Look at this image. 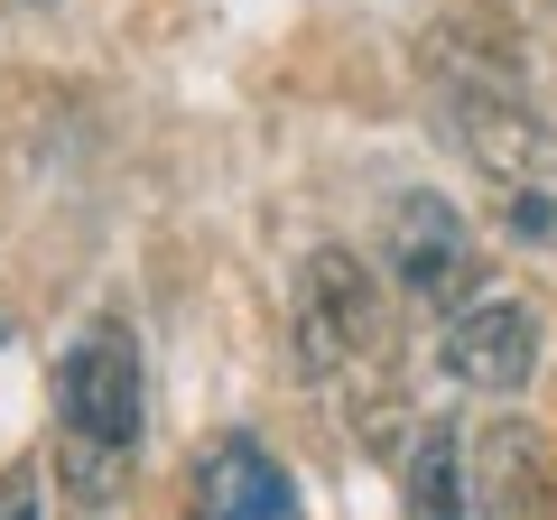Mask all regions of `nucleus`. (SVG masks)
Masks as SVG:
<instances>
[{
    "label": "nucleus",
    "mask_w": 557,
    "mask_h": 520,
    "mask_svg": "<svg viewBox=\"0 0 557 520\" xmlns=\"http://www.w3.org/2000/svg\"><path fill=\"white\" fill-rule=\"evenodd\" d=\"M186 520H307V511H298V483L278 474V456L260 437H223L214 456L196 465Z\"/></svg>",
    "instance_id": "423d86ee"
},
{
    "label": "nucleus",
    "mask_w": 557,
    "mask_h": 520,
    "mask_svg": "<svg viewBox=\"0 0 557 520\" xmlns=\"http://www.w3.org/2000/svg\"><path fill=\"white\" fill-rule=\"evenodd\" d=\"M298 354H307V372H344V362L381 354V288L344 242L307 251V270H298Z\"/></svg>",
    "instance_id": "7ed1b4c3"
},
{
    "label": "nucleus",
    "mask_w": 557,
    "mask_h": 520,
    "mask_svg": "<svg viewBox=\"0 0 557 520\" xmlns=\"http://www.w3.org/2000/svg\"><path fill=\"white\" fill-rule=\"evenodd\" d=\"M437 362L465 381V391H520L530 362H539V317H530L520 298H474V307L446 317Z\"/></svg>",
    "instance_id": "39448f33"
},
{
    "label": "nucleus",
    "mask_w": 557,
    "mask_h": 520,
    "mask_svg": "<svg viewBox=\"0 0 557 520\" xmlns=\"http://www.w3.org/2000/svg\"><path fill=\"white\" fill-rule=\"evenodd\" d=\"M446 102H456V140L474 149V168L502 186V223H511L520 242H548L557 233V131L520 102V84L502 75H456L446 84Z\"/></svg>",
    "instance_id": "f03ea898"
},
{
    "label": "nucleus",
    "mask_w": 557,
    "mask_h": 520,
    "mask_svg": "<svg viewBox=\"0 0 557 520\" xmlns=\"http://www.w3.org/2000/svg\"><path fill=\"white\" fill-rule=\"evenodd\" d=\"M0 520H47V511H38V474H28V465H20V474H0Z\"/></svg>",
    "instance_id": "1a4fd4ad"
},
{
    "label": "nucleus",
    "mask_w": 557,
    "mask_h": 520,
    "mask_svg": "<svg viewBox=\"0 0 557 520\" xmlns=\"http://www.w3.org/2000/svg\"><path fill=\"white\" fill-rule=\"evenodd\" d=\"M399 502H409V520H465V446H456V428H418Z\"/></svg>",
    "instance_id": "6e6552de"
},
{
    "label": "nucleus",
    "mask_w": 557,
    "mask_h": 520,
    "mask_svg": "<svg viewBox=\"0 0 557 520\" xmlns=\"http://www.w3.org/2000/svg\"><path fill=\"white\" fill-rule=\"evenodd\" d=\"M139 456V335L121 317H94L75 335V354L57 362V465H65V493L84 511L121 493Z\"/></svg>",
    "instance_id": "f257e3e1"
},
{
    "label": "nucleus",
    "mask_w": 557,
    "mask_h": 520,
    "mask_svg": "<svg viewBox=\"0 0 557 520\" xmlns=\"http://www.w3.org/2000/svg\"><path fill=\"white\" fill-rule=\"evenodd\" d=\"M381 251H391V280L409 288V298H428V307L465 298V288H474V270H483V260H474V223H465L437 186H409V196L391 205Z\"/></svg>",
    "instance_id": "20e7f679"
},
{
    "label": "nucleus",
    "mask_w": 557,
    "mask_h": 520,
    "mask_svg": "<svg viewBox=\"0 0 557 520\" xmlns=\"http://www.w3.org/2000/svg\"><path fill=\"white\" fill-rule=\"evenodd\" d=\"M474 511L483 520H548V446L520 419L483 428L474 446Z\"/></svg>",
    "instance_id": "0eeeda50"
}]
</instances>
